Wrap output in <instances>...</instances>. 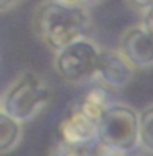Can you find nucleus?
<instances>
[{
    "mask_svg": "<svg viewBox=\"0 0 153 156\" xmlns=\"http://www.w3.org/2000/svg\"><path fill=\"white\" fill-rule=\"evenodd\" d=\"M91 154L93 156H129V151L121 150L117 146H112L109 143L98 140L91 146Z\"/></svg>",
    "mask_w": 153,
    "mask_h": 156,
    "instance_id": "11",
    "label": "nucleus"
},
{
    "mask_svg": "<svg viewBox=\"0 0 153 156\" xmlns=\"http://www.w3.org/2000/svg\"><path fill=\"white\" fill-rule=\"evenodd\" d=\"M117 49L137 70L153 67V36L142 23L129 26L121 34Z\"/></svg>",
    "mask_w": 153,
    "mask_h": 156,
    "instance_id": "5",
    "label": "nucleus"
},
{
    "mask_svg": "<svg viewBox=\"0 0 153 156\" xmlns=\"http://www.w3.org/2000/svg\"><path fill=\"white\" fill-rule=\"evenodd\" d=\"M139 146L145 153L153 154V104L147 106L140 114Z\"/></svg>",
    "mask_w": 153,
    "mask_h": 156,
    "instance_id": "10",
    "label": "nucleus"
},
{
    "mask_svg": "<svg viewBox=\"0 0 153 156\" xmlns=\"http://www.w3.org/2000/svg\"><path fill=\"white\" fill-rule=\"evenodd\" d=\"M126 5L135 13H145L148 8L153 7V0H124Z\"/></svg>",
    "mask_w": 153,
    "mask_h": 156,
    "instance_id": "12",
    "label": "nucleus"
},
{
    "mask_svg": "<svg viewBox=\"0 0 153 156\" xmlns=\"http://www.w3.org/2000/svg\"><path fill=\"white\" fill-rule=\"evenodd\" d=\"M140 114L129 104H109L98 122V140L132 151L139 146Z\"/></svg>",
    "mask_w": 153,
    "mask_h": 156,
    "instance_id": "4",
    "label": "nucleus"
},
{
    "mask_svg": "<svg viewBox=\"0 0 153 156\" xmlns=\"http://www.w3.org/2000/svg\"><path fill=\"white\" fill-rule=\"evenodd\" d=\"M107 106H109V99H107V94L103 88H95V90H91L85 98H83V101L80 102L82 109L98 122H100L103 112L107 109Z\"/></svg>",
    "mask_w": 153,
    "mask_h": 156,
    "instance_id": "9",
    "label": "nucleus"
},
{
    "mask_svg": "<svg viewBox=\"0 0 153 156\" xmlns=\"http://www.w3.org/2000/svg\"><path fill=\"white\" fill-rule=\"evenodd\" d=\"M101 47L90 36H83L62 47L54 55V70L57 75L73 85L93 81L98 76Z\"/></svg>",
    "mask_w": 153,
    "mask_h": 156,
    "instance_id": "3",
    "label": "nucleus"
},
{
    "mask_svg": "<svg viewBox=\"0 0 153 156\" xmlns=\"http://www.w3.org/2000/svg\"><path fill=\"white\" fill-rule=\"evenodd\" d=\"M52 91L46 80L33 70L21 72L0 98V109L18 122H29L49 104Z\"/></svg>",
    "mask_w": 153,
    "mask_h": 156,
    "instance_id": "2",
    "label": "nucleus"
},
{
    "mask_svg": "<svg viewBox=\"0 0 153 156\" xmlns=\"http://www.w3.org/2000/svg\"><path fill=\"white\" fill-rule=\"evenodd\" d=\"M23 140V124L0 109V156L12 153Z\"/></svg>",
    "mask_w": 153,
    "mask_h": 156,
    "instance_id": "8",
    "label": "nucleus"
},
{
    "mask_svg": "<svg viewBox=\"0 0 153 156\" xmlns=\"http://www.w3.org/2000/svg\"><path fill=\"white\" fill-rule=\"evenodd\" d=\"M59 136L73 146H88L98 141V120L90 117L80 106L59 124Z\"/></svg>",
    "mask_w": 153,
    "mask_h": 156,
    "instance_id": "7",
    "label": "nucleus"
},
{
    "mask_svg": "<svg viewBox=\"0 0 153 156\" xmlns=\"http://www.w3.org/2000/svg\"><path fill=\"white\" fill-rule=\"evenodd\" d=\"M142 24H144V28L153 36V7L148 8L145 13H142Z\"/></svg>",
    "mask_w": 153,
    "mask_h": 156,
    "instance_id": "13",
    "label": "nucleus"
},
{
    "mask_svg": "<svg viewBox=\"0 0 153 156\" xmlns=\"http://www.w3.org/2000/svg\"><path fill=\"white\" fill-rule=\"evenodd\" d=\"M23 0H0V15L2 13H7L10 10L16 8Z\"/></svg>",
    "mask_w": 153,
    "mask_h": 156,
    "instance_id": "14",
    "label": "nucleus"
},
{
    "mask_svg": "<svg viewBox=\"0 0 153 156\" xmlns=\"http://www.w3.org/2000/svg\"><path fill=\"white\" fill-rule=\"evenodd\" d=\"M56 2L67 5V7H85L90 8V0H56Z\"/></svg>",
    "mask_w": 153,
    "mask_h": 156,
    "instance_id": "15",
    "label": "nucleus"
},
{
    "mask_svg": "<svg viewBox=\"0 0 153 156\" xmlns=\"http://www.w3.org/2000/svg\"><path fill=\"white\" fill-rule=\"evenodd\" d=\"M137 68L121 54L119 49H101L98 80L107 88H126L134 81Z\"/></svg>",
    "mask_w": 153,
    "mask_h": 156,
    "instance_id": "6",
    "label": "nucleus"
},
{
    "mask_svg": "<svg viewBox=\"0 0 153 156\" xmlns=\"http://www.w3.org/2000/svg\"><path fill=\"white\" fill-rule=\"evenodd\" d=\"M101 2H104V0H90V7H95V5L101 3Z\"/></svg>",
    "mask_w": 153,
    "mask_h": 156,
    "instance_id": "16",
    "label": "nucleus"
},
{
    "mask_svg": "<svg viewBox=\"0 0 153 156\" xmlns=\"http://www.w3.org/2000/svg\"><path fill=\"white\" fill-rule=\"evenodd\" d=\"M34 31L38 37L57 52L70 42L88 36L93 28L90 8L67 7L56 0H44L34 12Z\"/></svg>",
    "mask_w": 153,
    "mask_h": 156,
    "instance_id": "1",
    "label": "nucleus"
}]
</instances>
